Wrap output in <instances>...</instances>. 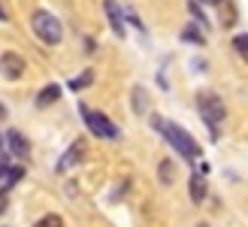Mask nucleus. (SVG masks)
Segmentation results:
<instances>
[{"label":"nucleus","instance_id":"obj_8","mask_svg":"<svg viewBox=\"0 0 248 227\" xmlns=\"http://www.w3.org/2000/svg\"><path fill=\"white\" fill-rule=\"evenodd\" d=\"M103 9H106V18H109V24H112L115 36H124V33H127V31H124V21H121V9H118L115 0H103Z\"/></svg>","mask_w":248,"mask_h":227},{"label":"nucleus","instance_id":"obj_15","mask_svg":"<svg viewBox=\"0 0 248 227\" xmlns=\"http://www.w3.org/2000/svg\"><path fill=\"white\" fill-rule=\"evenodd\" d=\"M21 176H24V170H21V167H6V170H3V194H6L9 188L18 182V179H21Z\"/></svg>","mask_w":248,"mask_h":227},{"label":"nucleus","instance_id":"obj_20","mask_svg":"<svg viewBox=\"0 0 248 227\" xmlns=\"http://www.w3.org/2000/svg\"><path fill=\"white\" fill-rule=\"evenodd\" d=\"M124 16H127V18H130V24H133V28H136V31H145V28H142V21H140V18H136V12H133V9H127V12H124Z\"/></svg>","mask_w":248,"mask_h":227},{"label":"nucleus","instance_id":"obj_16","mask_svg":"<svg viewBox=\"0 0 248 227\" xmlns=\"http://www.w3.org/2000/svg\"><path fill=\"white\" fill-rule=\"evenodd\" d=\"M221 24H224V28H233V24H236V6H233L230 0H224V12H221Z\"/></svg>","mask_w":248,"mask_h":227},{"label":"nucleus","instance_id":"obj_12","mask_svg":"<svg viewBox=\"0 0 248 227\" xmlns=\"http://www.w3.org/2000/svg\"><path fill=\"white\" fill-rule=\"evenodd\" d=\"M133 112H136V115H145V112H148V97H145L142 85L133 88Z\"/></svg>","mask_w":248,"mask_h":227},{"label":"nucleus","instance_id":"obj_2","mask_svg":"<svg viewBox=\"0 0 248 227\" xmlns=\"http://www.w3.org/2000/svg\"><path fill=\"white\" fill-rule=\"evenodd\" d=\"M197 109H200L203 121L209 124V130H212V140H218V124L227 115L224 100H221L218 94H212V91H203V94H197Z\"/></svg>","mask_w":248,"mask_h":227},{"label":"nucleus","instance_id":"obj_18","mask_svg":"<svg viewBox=\"0 0 248 227\" xmlns=\"http://www.w3.org/2000/svg\"><path fill=\"white\" fill-rule=\"evenodd\" d=\"M233 49L242 55V58H248V33H239V36H233Z\"/></svg>","mask_w":248,"mask_h":227},{"label":"nucleus","instance_id":"obj_19","mask_svg":"<svg viewBox=\"0 0 248 227\" xmlns=\"http://www.w3.org/2000/svg\"><path fill=\"white\" fill-rule=\"evenodd\" d=\"M188 9H191V16H194V18H200V28H209V21H206V16H203V12H200V6H197L194 0H191V3H188Z\"/></svg>","mask_w":248,"mask_h":227},{"label":"nucleus","instance_id":"obj_21","mask_svg":"<svg viewBox=\"0 0 248 227\" xmlns=\"http://www.w3.org/2000/svg\"><path fill=\"white\" fill-rule=\"evenodd\" d=\"M203 3H224V0H203Z\"/></svg>","mask_w":248,"mask_h":227},{"label":"nucleus","instance_id":"obj_5","mask_svg":"<svg viewBox=\"0 0 248 227\" xmlns=\"http://www.w3.org/2000/svg\"><path fill=\"white\" fill-rule=\"evenodd\" d=\"M21 73H24V58L16 52H3V76L6 79L16 82V79H21Z\"/></svg>","mask_w":248,"mask_h":227},{"label":"nucleus","instance_id":"obj_3","mask_svg":"<svg viewBox=\"0 0 248 227\" xmlns=\"http://www.w3.org/2000/svg\"><path fill=\"white\" fill-rule=\"evenodd\" d=\"M31 28H33V33L40 36L43 43H48V46L61 43V36H64V28H61V21L52 16V12H46V9H36L33 16H31Z\"/></svg>","mask_w":248,"mask_h":227},{"label":"nucleus","instance_id":"obj_7","mask_svg":"<svg viewBox=\"0 0 248 227\" xmlns=\"http://www.w3.org/2000/svg\"><path fill=\"white\" fill-rule=\"evenodd\" d=\"M6 146H9V151H12L16 158H28V155H31V143L24 140L18 130H6Z\"/></svg>","mask_w":248,"mask_h":227},{"label":"nucleus","instance_id":"obj_13","mask_svg":"<svg viewBox=\"0 0 248 227\" xmlns=\"http://www.w3.org/2000/svg\"><path fill=\"white\" fill-rule=\"evenodd\" d=\"M182 40L185 43H197V46H206V33L197 28V24H188V28L182 31Z\"/></svg>","mask_w":248,"mask_h":227},{"label":"nucleus","instance_id":"obj_17","mask_svg":"<svg viewBox=\"0 0 248 227\" xmlns=\"http://www.w3.org/2000/svg\"><path fill=\"white\" fill-rule=\"evenodd\" d=\"M33 227H64V218H61V215H43Z\"/></svg>","mask_w":248,"mask_h":227},{"label":"nucleus","instance_id":"obj_9","mask_svg":"<svg viewBox=\"0 0 248 227\" xmlns=\"http://www.w3.org/2000/svg\"><path fill=\"white\" fill-rule=\"evenodd\" d=\"M61 100V85H46L40 94H36V106L40 109H46V106H52V103H58Z\"/></svg>","mask_w":248,"mask_h":227},{"label":"nucleus","instance_id":"obj_11","mask_svg":"<svg viewBox=\"0 0 248 227\" xmlns=\"http://www.w3.org/2000/svg\"><path fill=\"white\" fill-rule=\"evenodd\" d=\"M157 176H160V185H172L176 182V163H172L170 158H164L160 167H157Z\"/></svg>","mask_w":248,"mask_h":227},{"label":"nucleus","instance_id":"obj_10","mask_svg":"<svg viewBox=\"0 0 248 227\" xmlns=\"http://www.w3.org/2000/svg\"><path fill=\"white\" fill-rule=\"evenodd\" d=\"M206 194H209L206 179H203L200 173H194V176H191V200H194V203H203V200H206Z\"/></svg>","mask_w":248,"mask_h":227},{"label":"nucleus","instance_id":"obj_4","mask_svg":"<svg viewBox=\"0 0 248 227\" xmlns=\"http://www.w3.org/2000/svg\"><path fill=\"white\" fill-rule=\"evenodd\" d=\"M79 112H82V118H85V124H88V130L94 136H100V140H118V136H121L118 128L103 115V112H97L91 106H79Z\"/></svg>","mask_w":248,"mask_h":227},{"label":"nucleus","instance_id":"obj_1","mask_svg":"<svg viewBox=\"0 0 248 227\" xmlns=\"http://www.w3.org/2000/svg\"><path fill=\"white\" fill-rule=\"evenodd\" d=\"M152 124L164 133V140L179 151L182 158H188V161H197V158H203V148L197 146V140L188 133V130H182L179 124H172V121H164L160 115H152Z\"/></svg>","mask_w":248,"mask_h":227},{"label":"nucleus","instance_id":"obj_14","mask_svg":"<svg viewBox=\"0 0 248 227\" xmlns=\"http://www.w3.org/2000/svg\"><path fill=\"white\" fill-rule=\"evenodd\" d=\"M94 82V70H82L76 79H70V91H82V88H88Z\"/></svg>","mask_w":248,"mask_h":227},{"label":"nucleus","instance_id":"obj_6","mask_svg":"<svg viewBox=\"0 0 248 227\" xmlns=\"http://www.w3.org/2000/svg\"><path fill=\"white\" fill-rule=\"evenodd\" d=\"M82 155H85V143H82V140H76V143H73V146L64 151V158L58 161V173H67L70 167H76V163L82 161Z\"/></svg>","mask_w":248,"mask_h":227},{"label":"nucleus","instance_id":"obj_22","mask_svg":"<svg viewBox=\"0 0 248 227\" xmlns=\"http://www.w3.org/2000/svg\"><path fill=\"white\" fill-rule=\"evenodd\" d=\"M197 227H209V224H197Z\"/></svg>","mask_w":248,"mask_h":227}]
</instances>
